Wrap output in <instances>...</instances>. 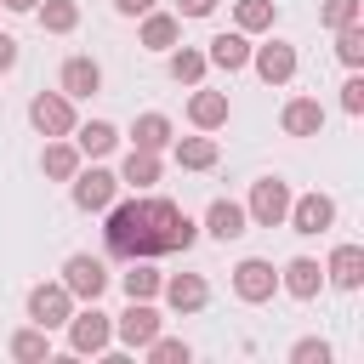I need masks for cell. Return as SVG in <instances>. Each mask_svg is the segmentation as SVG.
<instances>
[{"instance_id":"cell-28","label":"cell","mask_w":364,"mask_h":364,"mask_svg":"<svg viewBox=\"0 0 364 364\" xmlns=\"http://www.w3.org/2000/svg\"><path fill=\"white\" fill-rule=\"evenodd\" d=\"M6 353H11L17 364H46V358H51V330H40V324H23V330H11Z\"/></svg>"},{"instance_id":"cell-27","label":"cell","mask_w":364,"mask_h":364,"mask_svg":"<svg viewBox=\"0 0 364 364\" xmlns=\"http://www.w3.org/2000/svg\"><path fill=\"white\" fill-rule=\"evenodd\" d=\"M171 154H176L182 171H210V165H216V136H210V131H199V136H171Z\"/></svg>"},{"instance_id":"cell-33","label":"cell","mask_w":364,"mask_h":364,"mask_svg":"<svg viewBox=\"0 0 364 364\" xmlns=\"http://www.w3.org/2000/svg\"><path fill=\"white\" fill-rule=\"evenodd\" d=\"M336 34V57L347 68H364V23H347V28H330Z\"/></svg>"},{"instance_id":"cell-30","label":"cell","mask_w":364,"mask_h":364,"mask_svg":"<svg viewBox=\"0 0 364 364\" xmlns=\"http://www.w3.org/2000/svg\"><path fill=\"white\" fill-rule=\"evenodd\" d=\"M273 23H279L273 0H233V28L239 34H273Z\"/></svg>"},{"instance_id":"cell-2","label":"cell","mask_w":364,"mask_h":364,"mask_svg":"<svg viewBox=\"0 0 364 364\" xmlns=\"http://www.w3.org/2000/svg\"><path fill=\"white\" fill-rule=\"evenodd\" d=\"M102 216H108L102 239H108L114 256H125V262H131V256H159L154 239H148V228H142V199H114Z\"/></svg>"},{"instance_id":"cell-29","label":"cell","mask_w":364,"mask_h":364,"mask_svg":"<svg viewBox=\"0 0 364 364\" xmlns=\"http://www.w3.org/2000/svg\"><path fill=\"white\" fill-rule=\"evenodd\" d=\"M171 136H176V125L165 114H136V125H131V148H148V154H165Z\"/></svg>"},{"instance_id":"cell-13","label":"cell","mask_w":364,"mask_h":364,"mask_svg":"<svg viewBox=\"0 0 364 364\" xmlns=\"http://www.w3.org/2000/svg\"><path fill=\"white\" fill-rule=\"evenodd\" d=\"M250 68H256L267 85H290V80H296V46H290V40L250 46Z\"/></svg>"},{"instance_id":"cell-23","label":"cell","mask_w":364,"mask_h":364,"mask_svg":"<svg viewBox=\"0 0 364 364\" xmlns=\"http://www.w3.org/2000/svg\"><path fill=\"white\" fill-rule=\"evenodd\" d=\"M119 188H136V193H148L159 176H165V165H159V154H148V148H131L125 159H119Z\"/></svg>"},{"instance_id":"cell-15","label":"cell","mask_w":364,"mask_h":364,"mask_svg":"<svg viewBox=\"0 0 364 364\" xmlns=\"http://www.w3.org/2000/svg\"><path fill=\"white\" fill-rule=\"evenodd\" d=\"M205 63H210V68H222V74L250 68V34H239V28L210 34V40H205Z\"/></svg>"},{"instance_id":"cell-12","label":"cell","mask_w":364,"mask_h":364,"mask_svg":"<svg viewBox=\"0 0 364 364\" xmlns=\"http://www.w3.org/2000/svg\"><path fill=\"white\" fill-rule=\"evenodd\" d=\"M159 296H165V307L171 313H205V301H210V284H205V273H165V284H159Z\"/></svg>"},{"instance_id":"cell-40","label":"cell","mask_w":364,"mask_h":364,"mask_svg":"<svg viewBox=\"0 0 364 364\" xmlns=\"http://www.w3.org/2000/svg\"><path fill=\"white\" fill-rule=\"evenodd\" d=\"M40 0H0V11H34Z\"/></svg>"},{"instance_id":"cell-1","label":"cell","mask_w":364,"mask_h":364,"mask_svg":"<svg viewBox=\"0 0 364 364\" xmlns=\"http://www.w3.org/2000/svg\"><path fill=\"white\" fill-rule=\"evenodd\" d=\"M142 228H148V239H154V250L159 256H171V250H193L199 245V222L176 205V199H165V193H142Z\"/></svg>"},{"instance_id":"cell-7","label":"cell","mask_w":364,"mask_h":364,"mask_svg":"<svg viewBox=\"0 0 364 364\" xmlns=\"http://www.w3.org/2000/svg\"><path fill=\"white\" fill-rule=\"evenodd\" d=\"M28 125H34L40 136H68V131L80 125L74 97H63V91H34V97H28Z\"/></svg>"},{"instance_id":"cell-32","label":"cell","mask_w":364,"mask_h":364,"mask_svg":"<svg viewBox=\"0 0 364 364\" xmlns=\"http://www.w3.org/2000/svg\"><path fill=\"white\" fill-rule=\"evenodd\" d=\"M142 358H148V364H188V358H193V347H188L182 336H165V330H159V336L142 347Z\"/></svg>"},{"instance_id":"cell-14","label":"cell","mask_w":364,"mask_h":364,"mask_svg":"<svg viewBox=\"0 0 364 364\" xmlns=\"http://www.w3.org/2000/svg\"><path fill=\"white\" fill-rule=\"evenodd\" d=\"M199 228H205L216 245H233V239H245V233H250V216H245V205H239V199H210Z\"/></svg>"},{"instance_id":"cell-31","label":"cell","mask_w":364,"mask_h":364,"mask_svg":"<svg viewBox=\"0 0 364 364\" xmlns=\"http://www.w3.org/2000/svg\"><path fill=\"white\" fill-rule=\"evenodd\" d=\"M34 17H40L46 34H74L80 28V0H40Z\"/></svg>"},{"instance_id":"cell-38","label":"cell","mask_w":364,"mask_h":364,"mask_svg":"<svg viewBox=\"0 0 364 364\" xmlns=\"http://www.w3.org/2000/svg\"><path fill=\"white\" fill-rule=\"evenodd\" d=\"M216 0H176V17H210Z\"/></svg>"},{"instance_id":"cell-34","label":"cell","mask_w":364,"mask_h":364,"mask_svg":"<svg viewBox=\"0 0 364 364\" xmlns=\"http://www.w3.org/2000/svg\"><path fill=\"white\" fill-rule=\"evenodd\" d=\"M318 23H324V28H347V23H364V0H324V6H318Z\"/></svg>"},{"instance_id":"cell-25","label":"cell","mask_w":364,"mask_h":364,"mask_svg":"<svg viewBox=\"0 0 364 364\" xmlns=\"http://www.w3.org/2000/svg\"><path fill=\"white\" fill-rule=\"evenodd\" d=\"M205 68H210V63H205V46H182V40H176V46L165 51V74H171L176 85H199Z\"/></svg>"},{"instance_id":"cell-18","label":"cell","mask_w":364,"mask_h":364,"mask_svg":"<svg viewBox=\"0 0 364 364\" xmlns=\"http://www.w3.org/2000/svg\"><path fill=\"white\" fill-rule=\"evenodd\" d=\"M279 290L296 296V301H313V296L324 290V267H318L313 256H290V262L279 267Z\"/></svg>"},{"instance_id":"cell-9","label":"cell","mask_w":364,"mask_h":364,"mask_svg":"<svg viewBox=\"0 0 364 364\" xmlns=\"http://www.w3.org/2000/svg\"><path fill=\"white\" fill-rule=\"evenodd\" d=\"M23 307H28V324H40V330H63V324H68V313H74L80 301L68 296V284H63V279H51V284H34Z\"/></svg>"},{"instance_id":"cell-17","label":"cell","mask_w":364,"mask_h":364,"mask_svg":"<svg viewBox=\"0 0 364 364\" xmlns=\"http://www.w3.org/2000/svg\"><path fill=\"white\" fill-rule=\"evenodd\" d=\"M228 119H233V102H228V91L193 85V97H188V125H193V131H222Z\"/></svg>"},{"instance_id":"cell-22","label":"cell","mask_w":364,"mask_h":364,"mask_svg":"<svg viewBox=\"0 0 364 364\" xmlns=\"http://www.w3.org/2000/svg\"><path fill=\"white\" fill-rule=\"evenodd\" d=\"M136 23H142L136 40H142L148 51H171V46L182 40V17H176V11H159V6H154V11H142Z\"/></svg>"},{"instance_id":"cell-39","label":"cell","mask_w":364,"mask_h":364,"mask_svg":"<svg viewBox=\"0 0 364 364\" xmlns=\"http://www.w3.org/2000/svg\"><path fill=\"white\" fill-rule=\"evenodd\" d=\"M154 6H159V0H114L119 17H142V11H154Z\"/></svg>"},{"instance_id":"cell-8","label":"cell","mask_w":364,"mask_h":364,"mask_svg":"<svg viewBox=\"0 0 364 364\" xmlns=\"http://www.w3.org/2000/svg\"><path fill=\"white\" fill-rule=\"evenodd\" d=\"M284 228H290V233H307V239H313V233H330V228H336V199L318 193V188H313V193H290Z\"/></svg>"},{"instance_id":"cell-37","label":"cell","mask_w":364,"mask_h":364,"mask_svg":"<svg viewBox=\"0 0 364 364\" xmlns=\"http://www.w3.org/2000/svg\"><path fill=\"white\" fill-rule=\"evenodd\" d=\"M17 57H23V51H17V40L0 28V74H11V68H17Z\"/></svg>"},{"instance_id":"cell-3","label":"cell","mask_w":364,"mask_h":364,"mask_svg":"<svg viewBox=\"0 0 364 364\" xmlns=\"http://www.w3.org/2000/svg\"><path fill=\"white\" fill-rule=\"evenodd\" d=\"M63 330H68V353H80V358H108L114 353V318L97 301H80Z\"/></svg>"},{"instance_id":"cell-20","label":"cell","mask_w":364,"mask_h":364,"mask_svg":"<svg viewBox=\"0 0 364 364\" xmlns=\"http://www.w3.org/2000/svg\"><path fill=\"white\" fill-rule=\"evenodd\" d=\"M68 142L80 148V159H108V154L119 148V125H108V119H85V125L68 131Z\"/></svg>"},{"instance_id":"cell-6","label":"cell","mask_w":364,"mask_h":364,"mask_svg":"<svg viewBox=\"0 0 364 364\" xmlns=\"http://www.w3.org/2000/svg\"><path fill=\"white\" fill-rule=\"evenodd\" d=\"M63 284H68V296H74V301H97V296L114 284V273H108V262H102V256L74 250V256L63 262Z\"/></svg>"},{"instance_id":"cell-11","label":"cell","mask_w":364,"mask_h":364,"mask_svg":"<svg viewBox=\"0 0 364 364\" xmlns=\"http://www.w3.org/2000/svg\"><path fill=\"white\" fill-rule=\"evenodd\" d=\"M273 290H279V267H273L267 256H245V262L233 267V296H239V301L262 307V301H273Z\"/></svg>"},{"instance_id":"cell-21","label":"cell","mask_w":364,"mask_h":364,"mask_svg":"<svg viewBox=\"0 0 364 364\" xmlns=\"http://www.w3.org/2000/svg\"><path fill=\"white\" fill-rule=\"evenodd\" d=\"M324 284L358 290V284H364V245H336L330 262H324Z\"/></svg>"},{"instance_id":"cell-5","label":"cell","mask_w":364,"mask_h":364,"mask_svg":"<svg viewBox=\"0 0 364 364\" xmlns=\"http://www.w3.org/2000/svg\"><path fill=\"white\" fill-rule=\"evenodd\" d=\"M284 210H290V182L284 176H256L250 193H245L250 228H284Z\"/></svg>"},{"instance_id":"cell-35","label":"cell","mask_w":364,"mask_h":364,"mask_svg":"<svg viewBox=\"0 0 364 364\" xmlns=\"http://www.w3.org/2000/svg\"><path fill=\"white\" fill-rule=\"evenodd\" d=\"M290 364H330V341H318V336H301V341L290 347Z\"/></svg>"},{"instance_id":"cell-24","label":"cell","mask_w":364,"mask_h":364,"mask_svg":"<svg viewBox=\"0 0 364 364\" xmlns=\"http://www.w3.org/2000/svg\"><path fill=\"white\" fill-rule=\"evenodd\" d=\"M159 284H165V273L154 267V256H131V267L119 273L125 301H154V296H159Z\"/></svg>"},{"instance_id":"cell-26","label":"cell","mask_w":364,"mask_h":364,"mask_svg":"<svg viewBox=\"0 0 364 364\" xmlns=\"http://www.w3.org/2000/svg\"><path fill=\"white\" fill-rule=\"evenodd\" d=\"M80 165H85V159H80V148H74L68 136H46V148H40V171H46L51 182H68Z\"/></svg>"},{"instance_id":"cell-16","label":"cell","mask_w":364,"mask_h":364,"mask_svg":"<svg viewBox=\"0 0 364 364\" xmlns=\"http://www.w3.org/2000/svg\"><path fill=\"white\" fill-rule=\"evenodd\" d=\"M57 91L74 97V102H91V97L102 91V63H97V57H68L63 74H57Z\"/></svg>"},{"instance_id":"cell-10","label":"cell","mask_w":364,"mask_h":364,"mask_svg":"<svg viewBox=\"0 0 364 364\" xmlns=\"http://www.w3.org/2000/svg\"><path fill=\"white\" fill-rule=\"evenodd\" d=\"M159 330H165V318H159V307H154V301H125V313L114 318V341H119V347H131V353H142Z\"/></svg>"},{"instance_id":"cell-36","label":"cell","mask_w":364,"mask_h":364,"mask_svg":"<svg viewBox=\"0 0 364 364\" xmlns=\"http://www.w3.org/2000/svg\"><path fill=\"white\" fill-rule=\"evenodd\" d=\"M341 114H353V119L364 114V80H358V68L341 80Z\"/></svg>"},{"instance_id":"cell-19","label":"cell","mask_w":364,"mask_h":364,"mask_svg":"<svg viewBox=\"0 0 364 364\" xmlns=\"http://www.w3.org/2000/svg\"><path fill=\"white\" fill-rule=\"evenodd\" d=\"M279 125H284V136H318L324 131V102L318 97H290L279 108Z\"/></svg>"},{"instance_id":"cell-4","label":"cell","mask_w":364,"mask_h":364,"mask_svg":"<svg viewBox=\"0 0 364 364\" xmlns=\"http://www.w3.org/2000/svg\"><path fill=\"white\" fill-rule=\"evenodd\" d=\"M68 199H74V210H85V216L97 210V216H102V210L119 199V176H114L108 165H80V171L68 176Z\"/></svg>"}]
</instances>
